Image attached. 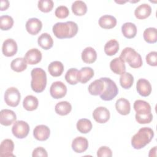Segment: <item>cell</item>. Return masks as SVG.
Listing matches in <instances>:
<instances>
[{
  "mask_svg": "<svg viewBox=\"0 0 157 157\" xmlns=\"http://www.w3.org/2000/svg\"><path fill=\"white\" fill-rule=\"evenodd\" d=\"M77 130L83 134H86L89 132L93 127L91 121L86 118L80 119L76 124Z\"/></svg>",
  "mask_w": 157,
  "mask_h": 157,
  "instance_id": "cell-34",
  "label": "cell"
},
{
  "mask_svg": "<svg viewBox=\"0 0 157 157\" xmlns=\"http://www.w3.org/2000/svg\"><path fill=\"white\" fill-rule=\"evenodd\" d=\"M145 59L147 64L150 66H157V52L156 51L151 52L148 54H147Z\"/></svg>",
  "mask_w": 157,
  "mask_h": 157,
  "instance_id": "cell-42",
  "label": "cell"
},
{
  "mask_svg": "<svg viewBox=\"0 0 157 157\" xmlns=\"http://www.w3.org/2000/svg\"><path fill=\"white\" fill-rule=\"evenodd\" d=\"M27 64L25 58H17L12 61L10 67L13 71L17 72H21L26 69Z\"/></svg>",
  "mask_w": 157,
  "mask_h": 157,
  "instance_id": "cell-33",
  "label": "cell"
},
{
  "mask_svg": "<svg viewBox=\"0 0 157 157\" xmlns=\"http://www.w3.org/2000/svg\"><path fill=\"white\" fill-rule=\"evenodd\" d=\"M99 26L104 29H112L117 25V19L112 15H104L99 19Z\"/></svg>",
  "mask_w": 157,
  "mask_h": 157,
  "instance_id": "cell-22",
  "label": "cell"
},
{
  "mask_svg": "<svg viewBox=\"0 0 157 157\" xmlns=\"http://www.w3.org/2000/svg\"><path fill=\"white\" fill-rule=\"evenodd\" d=\"M9 6V2L7 0L1 1V10H6Z\"/></svg>",
  "mask_w": 157,
  "mask_h": 157,
  "instance_id": "cell-45",
  "label": "cell"
},
{
  "mask_svg": "<svg viewBox=\"0 0 157 157\" xmlns=\"http://www.w3.org/2000/svg\"><path fill=\"white\" fill-rule=\"evenodd\" d=\"M50 134L49 128L44 124L36 126L33 130V136L36 139L39 141H45L47 140Z\"/></svg>",
  "mask_w": 157,
  "mask_h": 157,
  "instance_id": "cell-12",
  "label": "cell"
},
{
  "mask_svg": "<svg viewBox=\"0 0 157 157\" xmlns=\"http://www.w3.org/2000/svg\"><path fill=\"white\" fill-rule=\"evenodd\" d=\"M111 71L116 74L121 75L126 71L124 62L120 58H115L110 63Z\"/></svg>",
  "mask_w": 157,
  "mask_h": 157,
  "instance_id": "cell-20",
  "label": "cell"
},
{
  "mask_svg": "<svg viewBox=\"0 0 157 157\" xmlns=\"http://www.w3.org/2000/svg\"><path fill=\"white\" fill-rule=\"evenodd\" d=\"M48 71L52 76L59 77L64 71L63 64L59 61H52L48 66Z\"/></svg>",
  "mask_w": 157,
  "mask_h": 157,
  "instance_id": "cell-24",
  "label": "cell"
},
{
  "mask_svg": "<svg viewBox=\"0 0 157 157\" xmlns=\"http://www.w3.org/2000/svg\"><path fill=\"white\" fill-rule=\"evenodd\" d=\"M12 132L15 137L23 139L28 136L29 132V126L25 121H16L12 128Z\"/></svg>",
  "mask_w": 157,
  "mask_h": 157,
  "instance_id": "cell-7",
  "label": "cell"
},
{
  "mask_svg": "<svg viewBox=\"0 0 157 157\" xmlns=\"http://www.w3.org/2000/svg\"><path fill=\"white\" fill-rule=\"evenodd\" d=\"M71 110L72 105L67 101H61L57 103L55 107V110L56 113L61 116L69 114Z\"/></svg>",
  "mask_w": 157,
  "mask_h": 157,
  "instance_id": "cell-30",
  "label": "cell"
},
{
  "mask_svg": "<svg viewBox=\"0 0 157 157\" xmlns=\"http://www.w3.org/2000/svg\"><path fill=\"white\" fill-rule=\"evenodd\" d=\"M121 32L125 37L132 39L136 36L137 27L131 22H126L122 25Z\"/></svg>",
  "mask_w": 157,
  "mask_h": 157,
  "instance_id": "cell-25",
  "label": "cell"
},
{
  "mask_svg": "<svg viewBox=\"0 0 157 157\" xmlns=\"http://www.w3.org/2000/svg\"><path fill=\"white\" fill-rule=\"evenodd\" d=\"M88 147V140L82 136L75 138L72 143V150L77 153H82L85 151Z\"/></svg>",
  "mask_w": 157,
  "mask_h": 157,
  "instance_id": "cell-17",
  "label": "cell"
},
{
  "mask_svg": "<svg viewBox=\"0 0 157 157\" xmlns=\"http://www.w3.org/2000/svg\"><path fill=\"white\" fill-rule=\"evenodd\" d=\"M119 58L124 62L128 63L132 68H139L143 64L140 55L131 47L124 48L122 50Z\"/></svg>",
  "mask_w": 157,
  "mask_h": 157,
  "instance_id": "cell-4",
  "label": "cell"
},
{
  "mask_svg": "<svg viewBox=\"0 0 157 157\" xmlns=\"http://www.w3.org/2000/svg\"><path fill=\"white\" fill-rule=\"evenodd\" d=\"M101 79L104 83V88L99 96L104 101H111L118 94V88L115 82L110 78L102 77Z\"/></svg>",
  "mask_w": 157,
  "mask_h": 157,
  "instance_id": "cell-5",
  "label": "cell"
},
{
  "mask_svg": "<svg viewBox=\"0 0 157 157\" xmlns=\"http://www.w3.org/2000/svg\"><path fill=\"white\" fill-rule=\"evenodd\" d=\"M151 13V8L148 4H142L137 7L134 10V15L137 19L143 20L147 18Z\"/></svg>",
  "mask_w": 157,
  "mask_h": 157,
  "instance_id": "cell-18",
  "label": "cell"
},
{
  "mask_svg": "<svg viewBox=\"0 0 157 157\" xmlns=\"http://www.w3.org/2000/svg\"><path fill=\"white\" fill-rule=\"evenodd\" d=\"M154 136L153 130L149 127H144L138 131L131 139V145L134 149L139 150L148 144Z\"/></svg>",
  "mask_w": 157,
  "mask_h": 157,
  "instance_id": "cell-2",
  "label": "cell"
},
{
  "mask_svg": "<svg viewBox=\"0 0 157 157\" xmlns=\"http://www.w3.org/2000/svg\"><path fill=\"white\" fill-rule=\"evenodd\" d=\"M115 108L120 114L123 115H128L131 110L130 102L125 98H120L116 101Z\"/></svg>",
  "mask_w": 157,
  "mask_h": 157,
  "instance_id": "cell-19",
  "label": "cell"
},
{
  "mask_svg": "<svg viewBox=\"0 0 157 157\" xmlns=\"http://www.w3.org/2000/svg\"><path fill=\"white\" fill-rule=\"evenodd\" d=\"M69 14V10L68 8L65 6H58L55 12V16L58 18H65Z\"/></svg>",
  "mask_w": 157,
  "mask_h": 157,
  "instance_id": "cell-41",
  "label": "cell"
},
{
  "mask_svg": "<svg viewBox=\"0 0 157 157\" xmlns=\"http://www.w3.org/2000/svg\"><path fill=\"white\" fill-rule=\"evenodd\" d=\"M54 3L52 0H40L38 1V8L43 12L47 13L50 12L53 7Z\"/></svg>",
  "mask_w": 157,
  "mask_h": 157,
  "instance_id": "cell-39",
  "label": "cell"
},
{
  "mask_svg": "<svg viewBox=\"0 0 157 157\" xmlns=\"http://www.w3.org/2000/svg\"><path fill=\"white\" fill-rule=\"evenodd\" d=\"M82 59L84 63L91 64L97 59V53L91 47H86L82 52Z\"/></svg>",
  "mask_w": 157,
  "mask_h": 157,
  "instance_id": "cell-21",
  "label": "cell"
},
{
  "mask_svg": "<svg viewBox=\"0 0 157 157\" xmlns=\"http://www.w3.org/2000/svg\"><path fill=\"white\" fill-rule=\"evenodd\" d=\"M39 104L38 99L33 95L26 96L23 101V106L25 109L28 111H33L36 110Z\"/></svg>",
  "mask_w": 157,
  "mask_h": 157,
  "instance_id": "cell-28",
  "label": "cell"
},
{
  "mask_svg": "<svg viewBox=\"0 0 157 157\" xmlns=\"http://www.w3.org/2000/svg\"><path fill=\"white\" fill-rule=\"evenodd\" d=\"M110 112L105 107H98L93 112L94 120L99 123H105L110 118Z\"/></svg>",
  "mask_w": 157,
  "mask_h": 157,
  "instance_id": "cell-9",
  "label": "cell"
},
{
  "mask_svg": "<svg viewBox=\"0 0 157 157\" xmlns=\"http://www.w3.org/2000/svg\"><path fill=\"white\" fill-rule=\"evenodd\" d=\"M136 90L140 96L147 97L151 92V85L148 80L145 78H140L137 82Z\"/></svg>",
  "mask_w": 157,
  "mask_h": 157,
  "instance_id": "cell-15",
  "label": "cell"
},
{
  "mask_svg": "<svg viewBox=\"0 0 157 157\" xmlns=\"http://www.w3.org/2000/svg\"><path fill=\"white\" fill-rule=\"evenodd\" d=\"M134 82V77L129 72H124L120 77V83L124 89L130 88Z\"/></svg>",
  "mask_w": 157,
  "mask_h": 157,
  "instance_id": "cell-35",
  "label": "cell"
},
{
  "mask_svg": "<svg viewBox=\"0 0 157 157\" xmlns=\"http://www.w3.org/2000/svg\"><path fill=\"white\" fill-rule=\"evenodd\" d=\"M133 107L137 113H147L151 112L150 105L144 100H136L134 103Z\"/></svg>",
  "mask_w": 157,
  "mask_h": 157,
  "instance_id": "cell-29",
  "label": "cell"
},
{
  "mask_svg": "<svg viewBox=\"0 0 157 157\" xmlns=\"http://www.w3.org/2000/svg\"><path fill=\"white\" fill-rule=\"evenodd\" d=\"M31 87L36 93L42 92L47 85V74L44 70L40 67L34 68L31 72Z\"/></svg>",
  "mask_w": 157,
  "mask_h": 157,
  "instance_id": "cell-3",
  "label": "cell"
},
{
  "mask_svg": "<svg viewBox=\"0 0 157 157\" xmlns=\"http://www.w3.org/2000/svg\"><path fill=\"white\" fill-rule=\"evenodd\" d=\"M14 149V144L12 140L9 139H4L0 145V156L10 157L15 156L13 154Z\"/></svg>",
  "mask_w": 157,
  "mask_h": 157,
  "instance_id": "cell-13",
  "label": "cell"
},
{
  "mask_svg": "<svg viewBox=\"0 0 157 157\" xmlns=\"http://www.w3.org/2000/svg\"><path fill=\"white\" fill-rule=\"evenodd\" d=\"M136 120L139 124L150 123L153 120V115L151 112L147 113H136Z\"/></svg>",
  "mask_w": 157,
  "mask_h": 157,
  "instance_id": "cell-40",
  "label": "cell"
},
{
  "mask_svg": "<svg viewBox=\"0 0 157 157\" xmlns=\"http://www.w3.org/2000/svg\"><path fill=\"white\" fill-rule=\"evenodd\" d=\"M104 88V83L103 80L100 78L97 79L90 83L88 86L89 93L93 96L100 95Z\"/></svg>",
  "mask_w": 157,
  "mask_h": 157,
  "instance_id": "cell-23",
  "label": "cell"
},
{
  "mask_svg": "<svg viewBox=\"0 0 157 157\" xmlns=\"http://www.w3.org/2000/svg\"><path fill=\"white\" fill-rule=\"evenodd\" d=\"M67 93L66 85L61 81L53 82L50 88V93L54 99H61L65 96Z\"/></svg>",
  "mask_w": 157,
  "mask_h": 157,
  "instance_id": "cell-8",
  "label": "cell"
},
{
  "mask_svg": "<svg viewBox=\"0 0 157 157\" xmlns=\"http://www.w3.org/2000/svg\"><path fill=\"white\" fill-rule=\"evenodd\" d=\"M24 58L28 64H36L42 59V53L37 48H31L26 53Z\"/></svg>",
  "mask_w": 157,
  "mask_h": 157,
  "instance_id": "cell-16",
  "label": "cell"
},
{
  "mask_svg": "<svg viewBox=\"0 0 157 157\" xmlns=\"http://www.w3.org/2000/svg\"><path fill=\"white\" fill-rule=\"evenodd\" d=\"M65 79L70 85H76L78 80V71L76 68H71L66 73Z\"/></svg>",
  "mask_w": 157,
  "mask_h": 157,
  "instance_id": "cell-37",
  "label": "cell"
},
{
  "mask_svg": "<svg viewBox=\"0 0 157 157\" xmlns=\"http://www.w3.org/2000/svg\"><path fill=\"white\" fill-rule=\"evenodd\" d=\"M97 156L98 157H111L112 156V151L108 147L102 146L98 150Z\"/></svg>",
  "mask_w": 157,
  "mask_h": 157,
  "instance_id": "cell-43",
  "label": "cell"
},
{
  "mask_svg": "<svg viewBox=\"0 0 157 157\" xmlns=\"http://www.w3.org/2000/svg\"><path fill=\"white\" fill-rule=\"evenodd\" d=\"M144 40L149 43L153 44L157 41V31L155 28H148L145 29L143 34Z\"/></svg>",
  "mask_w": 157,
  "mask_h": 157,
  "instance_id": "cell-36",
  "label": "cell"
},
{
  "mask_svg": "<svg viewBox=\"0 0 157 157\" xmlns=\"http://www.w3.org/2000/svg\"><path fill=\"white\" fill-rule=\"evenodd\" d=\"M33 157H37V156H42V157H47L48 154L45 148L41 147H39L36 148L32 153Z\"/></svg>",
  "mask_w": 157,
  "mask_h": 157,
  "instance_id": "cell-44",
  "label": "cell"
},
{
  "mask_svg": "<svg viewBox=\"0 0 157 157\" xmlns=\"http://www.w3.org/2000/svg\"><path fill=\"white\" fill-rule=\"evenodd\" d=\"M13 25V20L10 15H2L0 17V27L3 31L10 29Z\"/></svg>",
  "mask_w": 157,
  "mask_h": 157,
  "instance_id": "cell-38",
  "label": "cell"
},
{
  "mask_svg": "<svg viewBox=\"0 0 157 157\" xmlns=\"http://www.w3.org/2000/svg\"><path fill=\"white\" fill-rule=\"evenodd\" d=\"M39 45L44 50H49L53 47V40L51 36L47 33H42L37 39Z\"/></svg>",
  "mask_w": 157,
  "mask_h": 157,
  "instance_id": "cell-26",
  "label": "cell"
},
{
  "mask_svg": "<svg viewBox=\"0 0 157 157\" xmlns=\"http://www.w3.org/2000/svg\"><path fill=\"white\" fill-rule=\"evenodd\" d=\"M94 75L93 69L90 67H84L78 71V80L82 83H86Z\"/></svg>",
  "mask_w": 157,
  "mask_h": 157,
  "instance_id": "cell-27",
  "label": "cell"
},
{
  "mask_svg": "<svg viewBox=\"0 0 157 157\" xmlns=\"http://www.w3.org/2000/svg\"><path fill=\"white\" fill-rule=\"evenodd\" d=\"M54 35L58 39L72 38L78 32V26L76 23L68 21L66 22H58L52 28Z\"/></svg>",
  "mask_w": 157,
  "mask_h": 157,
  "instance_id": "cell-1",
  "label": "cell"
},
{
  "mask_svg": "<svg viewBox=\"0 0 157 157\" xmlns=\"http://www.w3.org/2000/svg\"><path fill=\"white\" fill-rule=\"evenodd\" d=\"M72 11L75 15L82 16L87 12V6L82 1H75L72 4Z\"/></svg>",
  "mask_w": 157,
  "mask_h": 157,
  "instance_id": "cell-31",
  "label": "cell"
},
{
  "mask_svg": "<svg viewBox=\"0 0 157 157\" xmlns=\"http://www.w3.org/2000/svg\"><path fill=\"white\" fill-rule=\"evenodd\" d=\"M42 28V21L37 18H29L26 23V29L31 35L37 34Z\"/></svg>",
  "mask_w": 157,
  "mask_h": 157,
  "instance_id": "cell-14",
  "label": "cell"
},
{
  "mask_svg": "<svg viewBox=\"0 0 157 157\" xmlns=\"http://www.w3.org/2000/svg\"><path fill=\"white\" fill-rule=\"evenodd\" d=\"M21 94L18 90L15 87H10L4 93V101L7 105L10 107H17L20 101Z\"/></svg>",
  "mask_w": 157,
  "mask_h": 157,
  "instance_id": "cell-6",
  "label": "cell"
},
{
  "mask_svg": "<svg viewBox=\"0 0 157 157\" xmlns=\"http://www.w3.org/2000/svg\"><path fill=\"white\" fill-rule=\"evenodd\" d=\"M156 147L155 146L150 150V153H149L148 156H156Z\"/></svg>",
  "mask_w": 157,
  "mask_h": 157,
  "instance_id": "cell-46",
  "label": "cell"
},
{
  "mask_svg": "<svg viewBox=\"0 0 157 157\" xmlns=\"http://www.w3.org/2000/svg\"><path fill=\"white\" fill-rule=\"evenodd\" d=\"M18 47L17 42L12 39H7L3 42L2 52L4 56L10 57L16 54Z\"/></svg>",
  "mask_w": 157,
  "mask_h": 157,
  "instance_id": "cell-10",
  "label": "cell"
},
{
  "mask_svg": "<svg viewBox=\"0 0 157 157\" xmlns=\"http://www.w3.org/2000/svg\"><path fill=\"white\" fill-rule=\"evenodd\" d=\"M104 52L108 56L115 55L119 50L118 42L115 39H111L106 42L104 45Z\"/></svg>",
  "mask_w": 157,
  "mask_h": 157,
  "instance_id": "cell-32",
  "label": "cell"
},
{
  "mask_svg": "<svg viewBox=\"0 0 157 157\" xmlns=\"http://www.w3.org/2000/svg\"><path fill=\"white\" fill-rule=\"evenodd\" d=\"M17 116L15 113L9 109H2L0 112V123L2 125L7 126L15 122Z\"/></svg>",
  "mask_w": 157,
  "mask_h": 157,
  "instance_id": "cell-11",
  "label": "cell"
}]
</instances>
